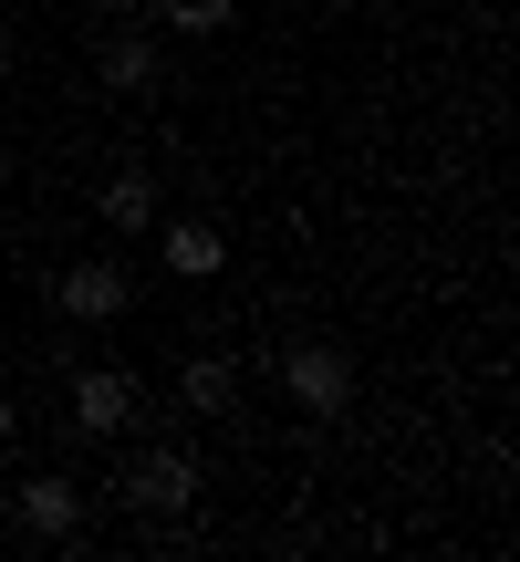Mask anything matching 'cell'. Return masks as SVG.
<instances>
[{"mask_svg":"<svg viewBox=\"0 0 520 562\" xmlns=\"http://www.w3.org/2000/svg\"><path fill=\"white\" fill-rule=\"evenodd\" d=\"M125 510H146V521H178V510H199V459H188L178 438L136 448V459H125Z\"/></svg>","mask_w":520,"mask_h":562,"instance_id":"obj_1","label":"cell"},{"mask_svg":"<svg viewBox=\"0 0 520 562\" xmlns=\"http://www.w3.org/2000/svg\"><path fill=\"white\" fill-rule=\"evenodd\" d=\"M281 385H292L302 417L334 427L343 406H354V355H343V344H281Z\"/></svg>","mask_w":520,"mask_h":562,"instance_id":"obj_2","label":"cell"},{"mask_svg":"<svg viewBox=\"0 0 520 562\" xmlns=\"http://www.w3.org/2000/svg\"><path fill=\"white\" fill-rule=\"evenodd\" d=\"M125 292H136V281H125V261H74V271L53 281V302H63L74 323H115Z\"/></svg>","mask_w":520,"mask_h":562,"instance_id":"obj_3","label":"cell"},{"mask_svg":"<svg viewBox=\"0 0 520 562\" xmlns=\"http://www.w3.org/2000/svg\"><path fill=\"white\" fill-rule=\"evenodd\" d=\"M125 417H136V375H115V364L74 375V427L83 438H125Z\"/></svg>","mask_w":520,"mask_h":562,"instance_id":"obj_4","label":"cell"},{"mask_svg":"<svg viewBox=\"0 0 520 562\" xmlns=\"http://www.w3.org/2000/svg\"><path fill=\"white\" fill-rule=\"evenodd\" d=\"M21 531H32V542H74L83 531V490L74 480H32L21 490Z\"/></svg>","mask_w":520,"mask_h":562,"instance_id":"obj_5","label":"cell"},{"mask_svg":"<svg viewBox=\"0 0 520 562\" xmlns=\"http://www.w3.org/2000/svg\"><path fill=\"white\" fill-rule=\"evenodd\" d=\"M94 74L115 83V94H146V83H157L167 63H157V42H146L136 21H125V32H104V53H94Z\"/></svg>","mask_w":520,"mask_h":562,"instance_id":"obj_6","label":"cell"},{"mask_svg":"<svg viewBox=\"0 0 520 562\" xmlns=\"http://www.w3.org/2000/svg\"><path fill=\"white\" fill-rule=\"evenodd\" d=\"M104 229H146V220H157V178H146V167H125V178H104Z\"/></svg>","mask_w":520,"mask_h":562,"instance_id":"obj_7","label":"cell"},{"mask_svg":"<svg viewBox=\"0 0 520 562\" xmlns=\"http://www.w3.org/2000/svg\"><path fill=\"white\" fill-rule=\"evenodd\" d=\"M178 385H188V406H199V417H229V406H240V364H229V355H199Z\"/></svg>","mask_w":520,"mask_h":562,"instance_id":"obj_8","label":"cell"},{"mask_svg":"<svg viewBox=\"0 0 520 562\" xmlns=\"http://www.w3.org/2000/svg\"><path fill=\"white\" fill-rule=\"evenodd\" d=\"M219 261H229V250H219V229H199V220H178V229H167V271H178V281H208Z\"/></svg>","mask_w":520,"mask_h":562,"instance_id":"obj_9","label":"cell"},{"mask_svg":"<svg viewBox=\"0 0 520 562\" xmlns=\"http://www.w3.org/2000/svg\"><path fill=\"white\" fill-rule=\"evenodd\" d=\"M167 32H229V0H146Z\"/></svg>","mask_w":520,"mask_h":562,"instance_id":"obj_10","label":"cell"},{"mask_svg":"<svg viewBox=\"0 0 520 562\" xmlns=\"http://www.w3.org/2000/svg\"><path fill=\"white\" fill-rule=\"evenodd\" d=\"M104 11H115V21H136V11H146V0H104Z\"/></svg>","mask_w":520,"mask_h":562,"instance_id":"obj_11","label":"cell"},{"mask_svg":"<svg viewBox=\"0 0 520 562\" xmlns=\"http://www.w3.org/2000/svg\"><path fill=\"white\" fill-rule=\"evenodd\" d=\"M0 438H11V396H0Z\"/></svg>","mask_w":520,"mask_h":562,"instance_id":"obj_12","label":"cell"}]
</instances>
